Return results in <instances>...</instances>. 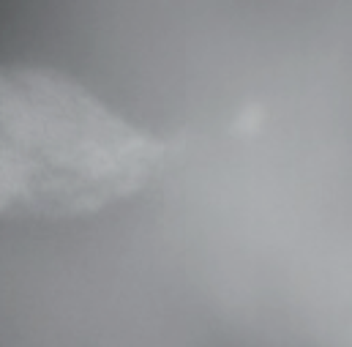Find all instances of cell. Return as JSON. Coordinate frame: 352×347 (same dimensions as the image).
<instances>
[{"instance_id":"cell-1","label":"cell","mask_w":352,"mask_h":347,"mask_svg":"<svg viewBox=\"0 0 352 347\" xmlns=\"http://www.w3.org/2000/svg\"><path fill=\"white\" fill-rule=\"evenodd\" d=\"M167 148L52 66L0 63V219H77L142 191Z\"/></svg>"}]
</instances>
